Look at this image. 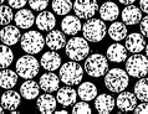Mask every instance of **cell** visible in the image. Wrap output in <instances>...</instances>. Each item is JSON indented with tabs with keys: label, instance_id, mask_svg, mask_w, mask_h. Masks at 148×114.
I'll return each instance as SVG.
<instances>
[{
	"label": "cell",
	"instance_id": "cell-10",
	"mask_svg": "<svg viewBox=\"0 0 148 114\" xmlns=\"http://www.w3.org/2000/svg\"><path fill=\"white\" fill-rule=\"evenodd\" d=\"M125 40H126L125 47L131 54H139V52L143 51L146 47L145 36L142 34H138V32H133V34L127 35Z\"/></svg>",
	"mask_w": 148,
	"mask_h": 114
},
{
	"label": "cell",
	"instance_id": "cell-18",
	"mask_svg": "<svg viewBox=\"0 0 148 114\" xmlns=\"http://www.w3.org/2000/svg\"><path fill=\"white\" fill-rule=\"evenodd\" d=\"M1 107L6 111H16L18 107L21 103V98L18 92L13 91V89H8V91L1 96Z\"/></svg>",
	"mask_w": 148,
	"mask_h": 114
},
{
	"label": "cell",
	"instance_id": "cell-12",
	"mask_svg": "<svg viewBox=\"0 0 148 114\" xmlns=\"http://www.w3.org/2000/svg\"><path fill=\"white\" fill-rule=\"evenodd\" d=\"M121 16H122V22L125 25L133 26L136 24H139V21L142 20V10L139 7L132 5V4H130L122 10Z\"/></svg>",
	"mask_w": 148,
	"mask_h": 114
},
{
	"label": "cell",
	"instance_id": "cell-7",
	"mask_svg": "<svg viewBox=\"0 0 148 114\" xmlns=\"http://www.w3.org/2000/svg\"><path fill=\"white\" fill-rule=\"evenodd\" d=\"M21 48L29 55H35L42 50L45 46L44 36L38 31H27L20 39Z\"/></svg>",
	"mask_w": 148,
	"mask_h": 114
},
{
	"label": "cell",
	"instance_id": "cell-20",
	"mask_svg": "<svg viewBox=\"0 0 148 114\" xmlns=\"http://www.w3.org/2000/svg\"><path fill=\"white\" fill-rule=\"evenodd\" d=\"M76 98H77V92L71 87H62L57 89L56 100L64 107H70L73 103H76Z\"/></svg>",
	"mask_w": 148,
	"mask_h": 114
},
{
	"label": "cell",
	"instance_id": "cell-11",
	"mask_svg": "<svg viewBox=\"0 0 148 114\" xmlns=\"http://www.w3.org/2000/svg\"><path fill=\"white\" fill-rule=\"evenodd\" d=\"M116 105L121 112H131L134 111L136 105H137V97L134 93L131 92H120V96L116 99Z\"/></svg>",
	"mask_w": 148,
	"mask_h": 114
},
{
	"label": "cell",
	"instance_id": "cell-39",
	"mask_svg": "<svg viewBox=\"0 0 148 114\" xmlns=\"http://www.w3.org/2000/svg\"><path fill=\"white\" fill-rule=\"evenodd\" d=\"M139 7L143 13L148 14V0H139Z\"/></svg>",
	"mask_w": 148,
	"mask_h": 114
},
{
	"label": "cell",
	"instance_id": "cell-21",
	"mask_svg": "<svg viewBox=\"0 0 148 114\" xmlns=\"http://www.w3.org/2000/svg\"><path fill=\"white\" fill-rule=\"evenodd\" d=\"M100 16L103 21H114L120 16V9L113 1H106L98 7Z\"/></svg>",
	"mask_w": 148,
	"mask_h": 114
},
{
	"label": "cell",
	"instance_id": "cell-42",
	"mask_svg": "<svg viewBox=\"0 0 148 114\" xmlns=\"http://www.w3.org/2000/svg\"><path fill=\"white\" fill-rule=\"evenodd\" d=\"M145 48H146V54H147V57H148V43L146 45V47H145Z\"/></svg>",
	"mask_w": 148,
	"mask_h": 114
},
{
	"label": "cell",
	"instance_id": "cell-36",
	"mask_svg": "<svg viewBox=\"0 0 148 114\" xmlns=\"http://www.w3.org/2000/svg\"><path fill=\"white\" fill-rule=\"evenodd\" d=\"M139 30L145 37H148V15L139 21Z\"/></svg>",
	"mask_w": 148,
	"mask_h": 114
},
{
	"label": "cell",
	"instance_id": "cell-29",
	"mask_svg": "<svg viewBox=\"0 0 148 114\" xmlns=\"http://www.w3.org/2000/svg\"><path fill=\"white\" fill-rule=\"evenodd\" d=\"M110 37L113 40V41H121V40H125L126 36L128 35L127 32V27L123 22H118L114 21L113 24H111L110 29L107 30Z\"/></svg>",
	"mask_w": 148,
	"mask_h": 114
},
{
	"label": "cell",
	"instance_id": "cell-28",
	"mask_svg": "<svg viewBox=\"0 0 148 114\" xmlns=\"http://www.w3.org/2000/svg\"><path fill=\"white\" fill-rule=\"evenodd\" d=\"M77 94H79L80 98L85 102L92 100V99L96 98V96H97V87L91 82L81 83L79 89H77Z\"/></svg>",
	"mask_w": 148,
	"mask_h": 114
},
{
	"label": "cell",
	"instance_id": "cell-25",
	"mask_svg": "<svg viewBox=\"0 0 148 114\" xmlns=\"http://www.w3.org/2000/svg\"><path fill=\"white\" fill-rule=\"evenodd\" d=\"M61 29H62L64 34L66 35H76L82 29V26L80 19L77 16L69 15L66 18H64V20L61 21Z\"/></svg>",
	"mask_w": 148,
	"mask_h": 114
},
{
	"label": "cell",
	"instance_id": "cell-19",
	"mask_svg": "<svg viewBox=\"0 0 148 114\" xmlns=\"http://www.w3.org/2000/svg\"><path fill=\"white\" fill-rule=\"evenodd\" d=\"M40 64L42 66L46 71H56L57 68H60L61 64V56L56 54L55 51H49L45 52L40 60Z\"/></svg>",
	"mask_w": 148,
	"mask_h": 114
},
{
	"label": "cell",
	"instance_id": "cell-31",
	"mask_svg": "<svg viewBox=\"0 0 148 114\" xmlns=\"http://www.w3.org/2000/svg\"><path fill=\"white\" fill-rule=\"evenodd\" d=\"M134 94L137 99L142 102H148V78L142 77L134 84Z\"/></svg>",
	"mask_w": 148,
	"mask_h": 114
},
{
	"label": "cell",
	"instance_id": "cell-2",
	"mask_svg": "<svg viewBox=\"0 0 148 114\" xmlns=\"http://www.w3.org/2000/svg\"><path fill=\"white\" fill-rule=\"evenodd\" d=\"M105 86L113 93L125 91L128 86V73L121 68H112L105 75Z\"/></svg>",
	"mask_w": 148,
	"mask_h": 114
},
{
	"label": "cell",
	"instance_id": "cell-6",
	"mask_svg": "<svg viewBox=\"0 0 148 114\" xmlns=\"http://www.w3.org/2000/svg\"><path fill=\"white\" fill-rule=\"evenodd\" d=\"M85 71L91 77H102L108 71V61L101 54H93L85 61Z\"/></svg>",
	"mask_w": 148,
	"mask_h": 114
},
{
	"label": "cell",
	"instance_id": "cell-26",
	"mask_svg": "<svg viewBox=\"0 0 148 114\" xmlns=\"http://www.w3.org/2000/svg\"><path fill=\"white\" fill-rule=\"evenodd\" d=\"M40 92V86L32 79L25 81L21 87H20V94H21L25 99H34L39 96Z\"/></svg>",
	"mask_w": 148,
	"mask_h": 114
},
{
	"label": "cell",
	"instance_id": "cell-22",
	"mask_svg": "<svg viewBox=\"0 0 148 114\" xmlns=\"http://www.w3.org/2000/svg\"><path fill=\"white\" fill-rule=\"evenodd\" d=\"M107 58L114 63L125 62L127 60V48L121 43H112L107 48Z\"/></svg>",
	"mask_w": 148,
	"mask_h": 114
},
{
	"label": "cell",
	"instance_id": "cell-1",
	"mask_svg": "<svg viewBox=\"0 0 148 114\" xmlns=\"http://www.w3.org/2000/svg\"><path fill=\"white\" fill-rule=\"evenodd\" d=\"M82 34L88 42H100L107 34V26L103 20L91 18L87 19V21L82 26Z\"/></svg>",
	"mask_w": 148,
	"mask_h": 114
},
{
	"label": "cell",
	"instance_id": "cell-30",
	"mask_svg": "<svg viewBox=\"0 0 148 114\" xmlns=\"http://www.w3.org/2000/svg\"><path fill=\"white\" fill-rule=\"evenodd\" d=\"M14 61V52L8 45H0V70L8 68Z\"/></svg>",
	"mask_w": 148,
	"mask_h": 114
},
{
	"label": "cell",
	"instance_id": "cell-27",
	"mask_svg": "<svg viewBox=\"0 0 148 114\" xmlns=\"http://www.w3.org/2000/svg\"><path fill=\"white\" fill-rule=\"evenodd\" d=\"M18 73L8 70V68H4V70L0 72V87L4 89H11L15 87V84L18 83Z\"/></svg>",
	"mask_w": 148,
	"mask_h": 114
},
{
	"label": "cell",
	"instance_id": "cell-16",
	"mask_svg": "<svg viewBox=\"0 0 148 114\" xmlns=\"http://www.w3.org/2000/svg\"><path fill=\"white\" fill-rule=\"evenodd\" d=\"M114 104H116V100L111 94H105L103 93V94L96 96V98H95V108L101 114H107L112 112Z\"/></svg>",
	"mask_w": 148,
	"mask_h": 114
},
{
	"label": "cell",
	"instance_id": "cell-38",
	"mask_svg": "<svg viewBox=\"0 0 148 114\" xmlns=\"http://www.w3.org/2000/svg\"><path fill=\"white\" fill-rule=\"evenodd\" d=\"M134 113H138V114H148V103H147V102H145V103H141L139 105H136Z\"/></svg>",
	"mask_w": 148,
	"mask_h": 114
},
{
	"label": "cell",
	"instance_id": "cell-35",
	"mask_svg": "<svg viewBox=\"0 0 148 114\" xmlns=\"http://www.w3.org/2000/svg\"><path fill=\"white\" fill-rule=\"evenodd\" d=\"M29 5L35 11H42L49 5V0H27Z\"/></svg>",
	"mask_w": 148,
	"mask_h": 114
},
{
	"label": "cell",
	"instance_id": "cell-43",
	"mask_svg": "<svg viewBox=\"0 0 148 114\" xmlns=\"http://www.w3.org/2000/svg\"><path fill=\"white\" fill-rule=\"evenodd\" d=\"M3 112H4V108H3V107H1V105H0V114H1V113H3Z\"/></svg>",
	"mask_w": 148,
	"mask_h": 114
},
{
	"label": "cell",
	"instance_id": "cell-17",
	"mask_svg": "<svg viewBox=\"0 0 148 114\" xmlns=\"http://www.w3.org/2000/svg\"><path fill=\"white\" fill-rule=\"evenodd\" d=\"M0 40L4 45L14 46L20 40V30L13 25H5V27L0 31Z\"/></svg>",
	"mask_w": 148,
	"mask_h": 114
},
{
	"label": "cell",
	"instance_id": "cell-37",
	"mask_svg": "<svg viewBox=\"0 0 148 114\" xmlns=\"http://www.w3.org/2000/svg\"><path fill=\"white\" fill-rule=\"evenodd\" d=\"M11 9H23L27 4V0H8Z\"/></svg>",
	"mask_w": 148,
	"mask_h": 114
},
{
	"label": "cell",
	"instance_id": "cell-14",
	"mask_svg": "<svg viewBox=\"0 0 148 114\" xmlns=\"http://www.w3.org/2000/svg\"><path fill=\"white\" fill-rule=\"evenodd\" d=\"M45 45H47V47L52 51L61 50V48L65 47V45H66L65 34L61 32L60 30L49 31V34L46 35V39H45Z\"/></svg>",
	"mask_w": 148,
	"mask_h": 114
},
{
	"label": "cell",
	"instance_id": "cell-3",
	"mask_svg": "<svg viewBox=\"0 0 148 114\" xmlns=\"http://www.w3.org/2000/svg\"><path fill=\"white\" fill-rule=\"evenodd\" d=\"M65 52L70 60L82 61L90 55V45L85 37H72L65 45Z\"/></svg>",
	"mask_w": 148,
	"mask_h": 114
},
{
	"label": "cell",
	"instance_id": "cell-33",
	"mask_svg": "<svg viewBox=\"0 0 148 114\" xmlns=\"http://www.w3.org/2000/svg\"><path fill=\"white\" fill-rule=\"evenodd\" d=\"M13 19H14V13L11 10V7L0 5V25H3V26L9 25Z\"/></svg>",
	"mask_w": 148,
	"mask_h": 114
},
{
	"label": "cell",
	"instance_id": "cell-44",
	"mask_svg": "<svg viewBox=\"0 0 148 114\" xmlns=\"http://www.w3.org/2000/svg\"><path fill=\"white\" fill-rule=\"evenodd\" d=\"M4 1H5V0H0V5H1V4H3Z\"/></svg>",
	"mask_w": 148,
	"mask_h": 114
},
{
	"label": "cell",
	"instance_id": "cell-24",
	"mask_svg": "<svg viewBox=\"0 0 148 114\" xmlns=\"http://www.w3.org/2000/svg\"><path fill=\"white\" fill-rule=\"evenodd\" d=\"M56 104H57V100L51 93H46V94L40 96L38 102H36V107L44 114L52 113L56 109Z\"/></svg>",
	"mask_w": 148,
	"mask_h": 114
},
{
	"label": "cell",
	"instance_id": "cell-32",
	"mask_svg": "<svg viewBox=\"0 0 148 114\" xmlns=\"http://www.w3.org/2000/svg\"><path fill=\"white\" fill-rule=\"evenodd\" d=\"M71 0H52V10L57 15H66L72 9Z\"/></svg>",
	"mask_w": 148,
	"mask_h": 114
},
{
	"label": "cell",
	"instance_id": "cell-15",
	"mask_svg": "<svg viewBox=\"0 0 148 114\" xmlns=\"http://www.w3.org/2000/svg\"><path fill=\"white\" fill-rule=\"evenodd\" d=\"M35 24L38 26L39 30L41 31H51L54 30V27L56 25V19L55 15L50 13V11H40V14L36 16Z\"/></svg>",
	"mask_w": 148,
	"mask_h": 114
},
{
	"label": "cell",
	"instance_id": "cell-34",
	"mask_svg": "<svg viewBox=\"0 0 148 114\" xmlns=\"http://www.w3.org/2000/svg\"><path fill=\"white\" fill-rule=\"evenodd\" d=\"M91 108L90 105L86 103V102H80V103H76L72 108V113L75 114H91Z\"/></svg>",
	"mask_w": 148,
	"mask_h": 114
},
{
	"label": "cell",
	"instance_id": "cell-23",
	"mask_svg": "<svg viewBox=\"0 0 148 114\" xmlns=\"http://www.w3.org/2000/svg\"><path fill=\"white\" fill-rule=\"evenodd\" d=\"M15 24L18 25L20 29H30L32 25L35 24V16L27 9H19V11L15 14L14 16Z\"/></svg>",
	"mask_w": 148,
	"mask_h": 114
},
{
	"label": "cell",
	"instance_id": "cell-41",
	"mask_svg": "<svg viewBox=\"0 0 148 114\" xmlns=\"http://www.w3.org/2000/svg\"><path fill=\"white\" fill-rule=\"evenodd\" d=\"M66 113H67L66 111H57L56 112V114H66Z\"/></svg>",
	"mask_w": 148,
	"mask_h": 114
},
{
	"label": "cell",
	"instance_id": "cell-4",
	"mask_svg": "<svg viewBox=\"0 0 148 114\" xmlns=\"http://www.w3.org/2000/svg\"><path fill=\"white\" fill-rule=\"evenodd\" d=\"M60 81H62L67 86L80 84L84 78V68L76 61L66 62L60 67Z\"/></svg>",
	"mask_w": 148,
	"mask_h": 114
},
{
	"label": "cell",
	"instance_id": "cell-8",
	"mask_svg": "<svg viewBox=\"0 0 148 114\" xmlns=\"http://www.w3.org/2000/svg\"><path fill=\"white\" fill-rule=\"evenodd\" d=\"M126 72L136 78L146 77L148 73V58L143 55L134 54L126 60Z\"/></svg>",
	"mask_w": 148,
	"mask_h": 114
},
{
	"label": "cell",
	"instance_id": "cell-13",
	"mask_svg": "<svg viewBox=\"0 0 148 114\" xmlns=\"http://www.w3.org/2000/svg\"><path fill=\"white\" fill-rule=\"evenodd\" d=\"M39 86L44 92L54 93L60 88V77L56 76L55 73H50V71H49L47 73H44L40 77Z\"/></svg>",
	"mask_w": 148,
	"mask_h": 114
},
{
	"label": "cell",
	"instance_id": "cell-5",
	"mask_svg": "<svg viewBox=\"0 0 148 114\" xmlns=\"http://www.w3.org/2000/svg\"><path fill=\"white\" fill-rule=\"evenodd\" d=\"M40 70V63L32 55H26L20 57L16 62V73L21 78L32 79L38 76Z\"/></svg>",
	"mask_w": 148,
	"mask_h": 114
},
{
	"label": "cell",
	"instance_id": "cell-9",
	"mask_svg": "<svg viewBox=\"0 0 148 114\" xmlns=\"http://www.w3.org/2000/svg\"><path fill=\"white\" fill-rule=\"evenodd\" d=\"M72 9L80 20L93 18L98 11L97 0H76L72 4Z\"/></svg>",
	"mask_w": 148,
	"mask_h": 114
},
{
	"label": "cell",
	"instance_id": "cell-40",
	"mask_svg": "<svg viewBox=\"0 0 148 114\" xmlns=\"http://www.w3.org/2000/svg\"><path fill=\"white\" fill-rule=\"evenodd\" d=\"M136 0H120L121 4H125V5H130V4H133Z\"/></svg>",
	"mask_w": 148,
	"mask_h": 114
}]
</instances>
